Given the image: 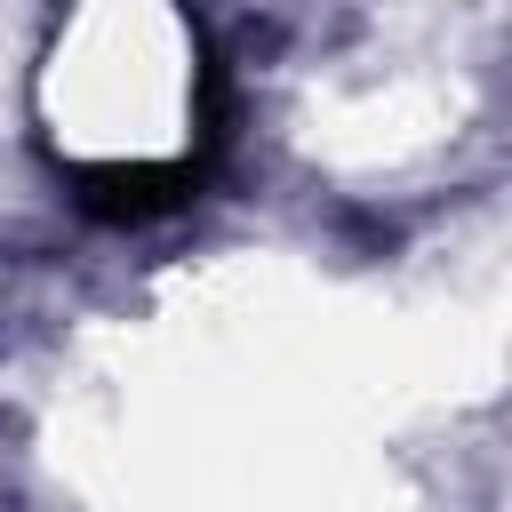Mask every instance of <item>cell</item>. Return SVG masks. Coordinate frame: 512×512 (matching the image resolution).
<instances>
[{
    "mask_svg": "<svg viewBox=\"0 0 512 512\" xmlns=\"http://www.w3.org/2000/svg\"><path fill=\"white\" fill-rule=\"evenodd\" d=\"M72 184H80V208L88 216H112V224H128V216H160V208H184L192 192H200V160H136V168H72Z\"/></svg>",
    "mask_w": 512,
    "mask_h": 512,
    "instance_id": "obj_1",
    "label": "cell"
}]
</instances>
